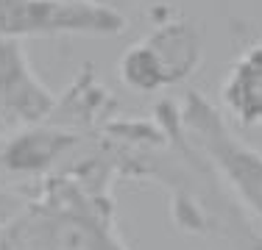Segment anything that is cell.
<instances>
[{"label":"cell","instance_id":"cell-1","mask_svg":"<svg viewBox=\"0 0 262 250\" xmlns=\"http://www.w3.org/2000/svg\"><path fill=\"white\" fill-rule=\"evenodd\" d=\"M0 250H131L115 220V192L56 175L0 228Z\"/></svg>","mask_w":262,"mask_h":250},{"label":"cell","instance_id":"cell-2","mask_svg":"<svg viewBox=\"0 0 262 250\" xmlns=\"http://www.w3.org/2000/svg\"><path fill=\"white\" fill-rule=\"evenodd\" d=\"M176 111L187 139L207 156L229 192L262 228V150L240 139L234 125L201 92H187Z\"/></svg>","mask_w":262,"mask_h":250},{"label":"cell","instance_id":"cell-3","mask_svg":"<svg viewBox=\"0 0 262 250\" xmlns=\"http://www.w3.org/2000/svg\"><path fill=\"white\" fill-rule=\"evenodd\" d=\"M204 61V31L187 17L157 22L117 59V78L137 95H157L179 86Z\"/></svg>","mask_w":262,"mask_h":250},{"label":"cell","instance_id":"cell-4","mask_svg":"<svg viewBox=\"0 0 262 250\" xmlns=\"http://www.w3.org/2000/svg\"><path fill=\"white\" fill-rule=\"evenodd\" d=\"M126 28L123 11L101 9L84 0H0L3 39L51 36H117Z\"/></svg>","mask_w":262,"mask_h":250},{"label":"cell","instance_id":"cell-5","mask_svg":"<svg viewBox=\"0 0 262 250\" xmlns=\"http://www.w3.org/2000/svg\"><path fill=\"white\" fill-rule=\"evenodd\" d=\"M56 106V95L42 84L23 42L0 36V131L42 122Z\"/></svg>","mask_w":262,"mask_h":250},{"label":"cell","instance_id":"cell-6","mask_svg":"<svg viewBox=\"0 0 262 250\" xmlns=\"http://www.w3.org/2000/svg\"><path fill=\"white\" fill-rule=\"evenodd\" d=\"M223 111L240 128H262V42L246 47L221 81Z\"/></svg>","mask_w":262,"mask_h":250},{"label":"cell","instance_id":"cell-7","mask_svg":"<svg viewBox=\"0 0 262 250\" xmlns=\"http://www.w3.org/2000/svg\"><path fill=\"white\" fill-rule=\"evenodd\" d=\"M28 200H31L28 192H20V189H14V186L0 184V228H6V225L14 220V217L26 209Z\"/></svg>","mask_w":262,"mask_h":250},{"label":"cell","instance_id":"cell-8","mask_svg":"<svg viewBox=\"0 0 262 250\" xmlns=\"http://www.w3.org/2000/svg\"><path fill=\"white\" fill-rule=\"evenodd\" d=\"M84 3L101 6V9H112V11H120V6H128V3H134V0H84Z\"/></svg>","mask_w":262,"mask_h":250}]
</instances>
